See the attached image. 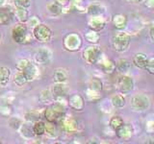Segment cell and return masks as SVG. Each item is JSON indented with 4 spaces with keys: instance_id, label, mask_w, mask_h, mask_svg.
<instances>
[{
    "instance_id": "cell-1",
    "label": "cell",
    "mask_w": 154,
    "mask_h": 144,
    "mask_svg": "<svg viewBox=\"0 0 154 144\" xmlns=\"http://www.w3.org/2000/svg\"><path fill=\"white\" fill-rule=\"evenodd\" d=\"M65 116V106L61 102H56L43 110V117L47 122H59Z\"/></svg>"
},
{
    "instance_id": "cell-2",
    "label": "cell",
    "mask_w": 154,
    "mask_h": 144,
    "mask_svg": "<svg viewBox=\"0 0 154 144\" xmlns=\"http://www.w3.org/2000/svg\"><path fill=\"white\" fill-rule=\"evenodd\" d=\"M130 41H131V38H130L127 33L119 32L114 35V37L112 38V40H111V43H112V47L115 51L122 53L128 49Z\"/></svg>"
},
{
    "instance_id": "cell-3",
    "label": "cell",
    "mask_w": 154,
    "mask_h": 144,
    "mask_svg": "<svg viewBox=\"0 0 154 144\" xmlns=\"http://www.w3.org/2000/svg\"><path fill=\"white\" fill-rule=\"evenodd\" d=\"M17 70L21 72V73L26 77L28 82L33 81L37 77V74H38V69L36 65L26 59L20 60L17 62Z\"/></svg>"
},
{
    "instance_id": "cell-4",
    "label": "cell",
    "mask_w": 154,
    "mask_h": 144,
    "mask_svg": "<svg viewBox=\"0 0 154 144\" xmlns=\"http://www.w3.org/2000/svg\"><path fill=\"white\" fill-rule=\"evenodd\" d=\"M12 38L13 40L20 44H26L31 41V38L29 36L28 29L24 23H19L13 29L12 31Z\"/></svg>"
},
{
    "instance_id": "cell-5",
    "label": "cell",
    "mask_w": 154,
    "mask_h": 144,
    "mask_svg": "<svg viewBox=\"0 0 154 144\" xmlns=\"http://www.w3.org/2000/svg\"><path fill=\"white\" fill-rule=\"evenodd\" d=\"M63 44H64L65 49L67 51H78L82 46V38L77 33H70L65 37Z\"/></svg>"
},
{
    "instance_id": "cell-6",
    "label": "cell",
    "mask_w": 154,
    "mask_h": 144,
    "mask_svg": "<svg viewBox=\"0 0 154 144\" xmlns=\"http://www.w3.org/2000/svg\"><path fill=\"white\" fill-rule=\"evenodd\" d=\"M33 35L41 42H48L52 38V31L51 29L45 25V24H38L36 27L33 29Z\"/></svg>"
},
{
    "instance_id": "cell-7",
    "label": "cell",
    "mask_w": 154,
    "mask_h": 144,
    "mask_svg": "<svg viewBox=\"0 0 154 144\" xmlns=\"http://www.w3.org/2000/svg\"><path fill=\"white\" fill-rule=\"evenodd\" d=\"M130 105L135 110L143 112L149 108L150 106V100L144 94H137L133 96L130 100Z\"/></svg>"
},
{
    "instance_id": "cell-8",
    "label": "cell",
    "mask_w": 154,
    "mask_h": 144,
    "mask_svg": "<svg viewBox=\"0 0 154 144\" xmlns=\"http://www.w3.org/2000/svg\"><path fill=\"white\" fill-rule=\"evenodd\" d=\"M101 57V51L96 46H89L83 51V58L89 64H97Z\"/></svg>"
},
{
    "instance_id": "cell-9",
    "label": "cell",
    "mask_w": 154,
    "mask_h": 144,
    "mask_svg": "<svg viewBox=\"0 0 154 144\" xmlns=\"http://www.w3.org/2000/svg\"><path fill=\"white\" fill-rule=\"evenodd\" d=\"M117 86L120 93H129L134 88V81L131 77L127 75H122L119 78L117 82Z\"/></svg>"
},
{
    "instance_id": "cell-10",
    "label": "cell",
    "mask_w": 154,
    "mask_h": 144,
    "mask_svg": "<svg viewBox=\"0 0 154 144\" xmlns=\"http://www.w3.org/2000/svg\"><path fill=\"white\" fill-rule=\"evenodd\" d=\"M51 57H52L51 51L48 50L47 48L42 47L35 53V55H34V61L38 64H46L49 62Z\"/></svg>"
},
{
    "instance_id": "cell-11",
    "label": "cell",
    "mask_w": 154,
    "mask_h": 144,
    "mask_svg": "<svg viewBox=\"0 0 154 144\" xmlns=\"http://www.w3.org/2000/svg\"><path fill=\"white\" fill-rule=\"evenodd\" d=\"M59 122L62 124L63 129L67 133L74 134V133L79 132L80 125H79L78 121L73 118H65L64 117V118H62Z\"/></svg>"
},
{
    "instance_id": "cell-12",
    "label": "cell",
    "mask_w": 154,
    "mask_h": 144,
    "mask_svg": "<svg viewBox=\"0 0 154 144\" xmlns=\"http://www.w3.org/2000/svg\"><path fill=\"white\" fill-rule=\"evenodd\" d=\"M88 25L90 27L91 30L95 31V32H99L101 30H103L106 26V21L104 20L103 17L99 16H91V18L89 20Z\"/></svg>"
},
{
    "instance_id": "cell-13",
    "label": "cell",
    "mask_w": 154,
    "mask_h": 144,
    "mask_svg": "<svg viewBox=\"0 0 154 144\" xmlns=\"http://www.w3.org/2000/svg\"><path fill=\"white\" fill-rule=\"evenodd\" d=\"M69 105L70 106L71 109L80 112V110L84 109V99L80 94H72L69 98Z\"/></svg>"
},
{
    "instance_id": "cell-14",
    "label": "cell",
    "mask_w": 154,
    "mask_h": 144,
    "mask_svg": "<svg viewBox=\"0 0 154 144\" xmlns=\"http://www.w3.org/2000/svg\"><path fill=\"white\" fill-rule=\"evenodd\" d=\"M117 136L123 140H128V139L133 136V128L130 124H122L117 131Z\"/></svg>"
},
{
    "instance_id": "cell-15",
    "label": "cell",
    "mask_w": 154,
    "mask_h": 144,
    "mask_svg": "<svg viewBox=\"0 0 154 144\" xmlns=\"http://www.w3.org/2000/svg\"><path fill=\"white\" fill-rule=\"evenodd\" d=\"M99 62V65H100V68L102 69V71L104 73H107V74H112L113 72L116 69V64L115 62H112L109 59H106V58H102L100 57V59L98 60L97 64Z\"/></svg>"
},
{
    "instance_id": "cell-16",
    "label": "cell",
    "mask_w": 154,
    "mask_h": 144,
    "mask_svg": "<svg viewBox=\"0 0 154 144\" xmlns=\"http://www.w3.org/2000/svg\"><path fill=\"white\" fill-rule=\"evenodd\" d=\"M112 23L118 30H123L127 25V16L122 14H117L112 17Z\"/></svg>"
},
{
    "instance_id": "cell-17",
    "label": "cell",
    "mask_w": 154,
    "mask_h": 144,
    "mask_svg": "<svg viewBox=\"0 0 154 144\" xmlns=\"http://www.w3.org/2000/svg\"><path fill=\"white\" fill-rule=\"evenodd\" d=\"M67 91H69V89H67L65 83H56L54 86H53L51 92L53 94V97L64 98L67 94Z\"/></svg>"
},
{
    "instance_id": "cell-18",
    "label": "cell",
    "mask_w": 154,
    "mask_h": 144,
    "mask_svg": "<svg viewBox=\"0 0 154 144\" xmlns=\"http://www.w3.org/2000/svg\"><path fill=\"white\" fill-rule=\"evenodd\" d=\"M148 58L146 54L143 53H137L133 56V59H132V64L139 67V68H143L144 69V67L146 66L147 62H148Z\"/></svg>"
},
{
    "instance_id": "cell-19",
    "label": "cell",
    "mask_w": 154,
    "mask_h": 144,
    "mask_svg": "<svg viewBox=\"0 0 154 144\" xmlns=\"http://www.w3.org/2000/svg\"><path fill=\"white\" fill-rule=\"evenodd\" d=\"M45 134L49 137V138H57L60 134L59 128L56 125L55 122H47L45 123Z\"/></svg>"
},
{
    "instance_id": "cell-20",
    "label": "cell",
    "mask_w": 154,
    "mask_h": 144,
    "mask_svg": "<svg viewBox=\"0 0 154 144\" xmlns=\"http://www.w3.org/2000/svg\"><path fill=\"white\" fill-rule=\"evenodd\" d=\"M105 12V8L103 5L99 3H93L87 8V13L91 16H102Z\"/></svg>"
},
{
    "instance_id": "cell-21",
    "label": "cell",
    "mask_w": 154,
    "mask_h": 144,
    "mask_svg": "<svg viewBox=\"0 0 154 144\" xmlns=\"http://www.w3.org/2000/svg\"><path fill=\"white\" fill-rule=\"evenodd\" d=\"M14 16H16L17 21L19 23H25L29 19V13L26 10V8L16 7V10H14Z\"/></svg>"
},
{
    "instance_id": "cell-22",
    "label": "cell",
    "mask_w": 154,
    "mask_h": 144,
    "mask_svg": "<svg viewBox=\"0 0 154 144\" xmlns=\"http://www.w3.org/2000/svg\"><path fill=\"white\" fill-rule=\"evenodd\" d=\"M18 129H19V131H20L21 136L23 137H25V138H31L32 136H35V134H34V133H33L32 125L29 123V122L20 124V127H19Z\"/></svg>"
},
{
    "instance_id": "cell-23",
    "label": "cell",
    "mask_w": 154,
    "mask_h": 144,
    "mask_svg": "<svg viewBox=\"0 0 154 144\" xmlns=\"http://www.w3.org/2000/svg\"><path fill=\"white\" fill-rule=\"evenodd\" d=\"M67 77H69V74H67L66 70L63 68H58L54 72L53 79H54L56 83H66L67 80Z\"/></svg>"
},
{
    "instance_id": "cell-24",
    "label": "cell",
    "mask_w": 154,
    "mask_h": 144,
    "mask_svg": "<svg viewBox=\"0 0 154 144\" xmlns=\"http://www.w3.org/2000/svg\"><path fill=\"white\" fill-rule=\"evenodd\" d=\"M10 76H11V70L8 67L0 66V86H6L10 80Z\"/></svg>"
},
{
    "instance_id": "cell-25",
    "label": "cell",
    "mask_w": 154,
    "mask_h": 144,
    "mask_svg": "<svg viewBox=\"0 0 154 144\" xmlns=\"http://www.w3.org/2000/svg\"><path fill=\"white\" fill-rule=\"evenodd\" d=\"M33 128V133L35 136H42L45 134V123L42 121H37L34 122V124L32 125Z\"/></svg>"
},
{
    "instance_id": "cell-26",
    "label": "cell",
    "mask_w": 154,
    "mask_h": 144,
    "mask_svg": "<svg viewBox=\"0 0 154 144\" xmlns=\"http://www.w3.org/2000/svg\"><path fill=\"white\" fill-rule=\"evenodd\" d=\"M88 88L100 93L101 90L103 89V84H102V82H101V80L98 78H91L89 82Z\"/></svg>"
},
{
    "instance_id": "cell-27",
    "label": "cell",
    "mask_w": 154,
    "mask_h": 144,
    "mask_svg": "<svg viewBox=\"0 0 154 144\" xmlns=\"http://www.w3.org/2000/svg\"><path fill=\"white\" fill-rule=\"evenodd\" d=\"M111 104L115 108H123L126 104V101L122 94H116L111 98Z\"/></svg>"
},
{
    "instance_id": "cell-28",
    "label": "cell",
    "mask_w": 154,
    "mask_h": 144,
    "mask_svg": "<svg viewBox=\"0 0 154 144\" xmlns=\"http://www.w3.org/2000/svg\"><path fill=\"white\" fill-rule=\"evenodd\" d=\"M116 67H117V69L119 72L125 73V72H128L130 68H131V62H129L128 60H125V59H120L118 61Z\"/></svg>"
},
{
    "instance_id": "cell-29",
    "label": "cell",
    "mask_w": 154,
    "mask_h": 144,
    "mask_svg": "<svg viewBox=\"0 0 154 144\" xmlns=\"http://www.w3.org/2000/svg\"><path fill=\"white\" fill-rule=\"evenodd\" d=\"M47 9H48V11L50 12V14H52V16H60V14L63 13L62 5H60L59 3H57L56 1L48 4L47 5Z\"/></svg>"
},
{
    "instance_id": "cell-30",
    "label": "cell",
    "mask_w": 154,
    "mask_h": 144,
    "mask_svg": "<svg viewBox=\"0 0 154 144\" xmlns=\"http://www.w3.org/2000/svg\"><path fill=\"white\" fill-rule=\"evenodd\" d=\"M85 38L89 42L93 43V44H95V43H97L98 40H99V35H98L97 32L93 31V30H90L85 35Z\"/></svg>"
},
{
    "instance_id": "cell-31",
    "label": "cell",
    "mask_w": 154,
    "mask_h": 144,
    "mask_svg": "<svg viewBox=\"0 0 154 144\" xmlns=\"http://www.w3.org/2000/svg\"><path fill=\"white\" fill-rule=\"evenodd\" d=\"M14 84H16L17 86H22L23 85H25L26 83H28L26 77L19 71H17V73L14 75Z\"/></svg>"
},
{
    "instance_id": "cell-32",
    "label": "cell",
    "mask_w": 154,
    "mask_h": 144,
    "mask_svg": "<svg viewBox=\"0 0 154 144\" xmlns=\"http://www.w3.org/2000/svg\"><path fill=\"white\" fill-rule=\"evenodd\" d=\"M123 123H124L123 119L120 116H113L112 118L110 119V123L109 124H110V127L116 132Z\"/></svg>"
},
{
    "instance_id": "cell-33",
    "label": "cell",
    "mask_w": 154,
    "mask_h": 144,
    "mask_svg": "<svg viewBox=\"0 0 154 144\" xmlns=\"http://www.w3.org/2000/svg\"><path fill=\"white\" fill-rule=\"evenodd\" d=\"M53 98V94L51 92V90L49 89H45L42 90L41 92V100L42 101V102H49V101H51Z\"/></svg>"
},
{
    "instance_id": "cell-34",
    "label": "cell",
    "mask_w": 154,
    "mask_h": 144,
    "mask_svg": "<svg viewBox=\"0 0 154 144\" xmlns=\"http://www.w3.org/2000/svg\"><path fill=\"white\" fill-rule=\"evenodd\" d=\"M10 19H11V14H10L8 12H6V11L0 12V26L9 23Z\"/></svg>"
},
{
    "instance_id": "cell-35",
    "label": "cell",
    "mask_w": 154,
    "mask_h": 144,
    "mask_svg": "<svg viewBox=\"0 0 154 144\" xmlns=\"http://www.w3.org/2000/svg\"><path fill=\"white\" fill-rule=\"evenodd\" d=\"M14 4L16 7L27 9L31 6V0H14Z\"/></svg>"
},
{
    "instance_id": "cell-36",
    "label": "cell",
    "mask_w": 154,
    "mask_h": 144,
    "mask_svg": "<svg viewBox=\"0 0 154 144\" xmlns=\"http://www.w3.org/2000/svg\"><path fill=\"white\" fill-rule=\"evenodd\" d=\"M87 96H88V98L91 100V101H95L100 98V95H99V92H96V91H94L90 88L87 89Z\"/></svg>"
},
{
    "instance_id": "cell-37",
    "label": "cell",
    "mask_w": 154,
    "mask_h": 144,
    "mask_svg": "<svg viewBox=\"0 0 154 144\" xmlns=\"http://www.w3.org/2000/svg\"><path fill=\"white\" fill-rule=\"evenodd\" d=\"M11 113H12V110L10 108V106L4 105L0 107V114L4 115V116H10Z\"/></svg>"
},
{
    "instance_id": "cell-38",
    "label": "cell",
    "mask_w": 154,
    "mask_h": 144,
    "mask_svg": "<svg viewBox=\"0 0 154 144\" xmlns=\"http://www.w3.org/2000/svg\"><path fill=\"white\" fill-rule=\"evenodd\" d=\"M144 69H146L149 74H154V60L152 58L148 60V62L146 66L144 67Z\"/></svg>"
},
{
    "instance_id": "cell-39",
    "label": "cell",
    "mask_w": 154,
    "mask_h": 144,
    "mask_svg": "<svg viewBox=\"0 0 154 144\" xmlns=\"http://www.w3.org/2000/svg\"><path fill=\"white\" fill-rule=\"evenodd\" d=\"M9 123H10V126L14 129H18L19 127H20V124H21L20 121L17 118H12L11 120H10Z\"/></svg>"
},
{
    "instance_id": "cell-40",
    "label": "cell",
    "mask_w": 154,
    "mask_h": 144,
    "mask_svg": "<svg viewBox=\"0 0 154 144\" xmlns=\"http://www.w3.org/2000/svg\"><path fill=\"white\" fill-rule=\"evenodd\" d=\"M29 20V24H30L31 27H36L38 24H40V20H38V18L37 16H32L30 19H28Z\"/></svg>"
},
{
    "instance_id": "cell-41",
    "label": "cell",
    "mask_w": 154,
    "mask_h": 144,
    "mask_svg": "<svg viewBox=\"0 0 154 144\" xmlns=\"http://www.w3.org/2000/svg\"><path fill=\"white\" fill-rule=\"evenodd\" d=\"M153 129H154V126H153V121L150 120V121H148L146 123V131L148 133H152L153 132Z\"/></svg>"
},
{
    "instance_id": "cell-42",
    "label": "cell",
    "mask_w": 154,
    "mask_h": 144,
    "mask_svg": "<svg viewBox=\"0 0 154 144\" xmlns=\"http://www.w3.org/2000/svg\"><path fill=\"white\" fill-rule=\"evenodd\" d=\"M149 37H150L151 41H153L154 38H153V26H150V29H149Z\"/></svg>"
},
{
    "instance_id": "cell-43",
    "label": "cell",
    "mask_w": 154,
    "mask_h": 144,
    "mask_svg": "<svg viewBox=\"0 0 154 144\" xmlns=\"http://www.w3.org/2000/svg\"><path fill=\"white\" fill-rule=\"evenodd\" d=\"M146 5L147 7H149V8H152L153 7V0H147L146 1Z\"/></svg>"
},
{
    "instance_id": "cell-44",
    "label": "cell",
    "mask_w": 154,
    "mask_h": 144,
    "mask_svg": "<svg viewBox=\"0 0 154 144\" xmlns=\"http://www.w3.org/2000/svg\"><path fill=\"white\" fill-rule=\"evenodd\" d=\"M57 3H59L60 5H65L66 4L67 2H69V0H56Z\"/></svg>"
},
{
    "instance_id": "cell-45",
    "label": "cell",
    "mask_w": 154,
    "mask_h": 144,
    "mask_svg": "<svg viewBox=\"0 0 154 144\" xmlns=\"http://www.w3.org/2000/svg\"><path fill=\"white\" fill-rule=\"evenodd\" d=\"M129 2H133V3H139V2H142L143 0H127Z\"/></svg>"
},
{
    "instance_id": "cell-46",
    "label": "cell",
    "mask_w": 154,
    "mask_h": 144,
    "mask_svg": "<svg viewBox=\"0 0 154 144\" xmlns=\"http://www.w3.org/2000/svg\"><path fill=\"white\" fill-rule=\"evenodd\" d=\"M4 3H5V0H0V6L4 5Z\"/></svg>"
},
{
    "instance_id": "cell-47",
    "label": "cell",
    "mask_w": 154,
    "mask_h": 144,
    "mask_svg": "<svg viewBox=\"0 0 154 144\" xmlns=\"http://www.w3.org/2000/svg\"><path fill=\"white\" fill-rule=\"evenodd\" d=\"M1 38H2V34H1V32H0V41H1Z\"/></svg>"
}]
</instances>
